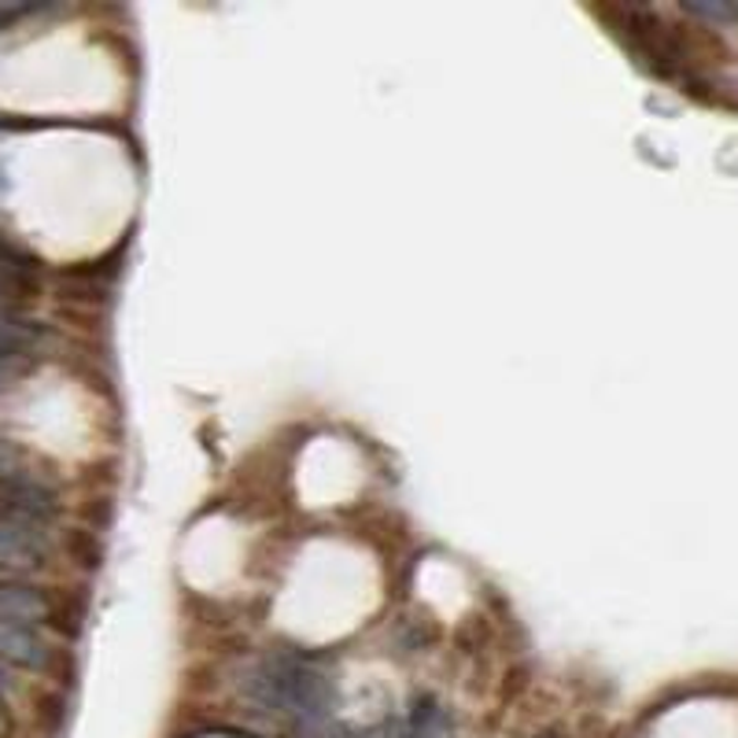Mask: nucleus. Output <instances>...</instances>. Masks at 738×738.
I'll use <instances>...</instances> for the list:
<instances>
[{
	"mask_svg": "<svg viewBox=\"0 0 738 738\" xmlns=\"http://www.w3.org/2000/svg\"><path fill=\"white\" fill-rule=\"evenodd\" d=\"M56 606L41 587L19 584V579H0V620L4 625H26L41 628L45 620H52Z\"/></svg>",
	"mask_w": 738,
	"mask_h": 738,
	"instance_id": "nucleus-4",
	"label": "nucleus"
},
{
	"mask_svg": "<svg viewBox=\"0 0 738 738\" xmlns=\"http://www.w3.org/2000/svg\"><path fill=\"white\" fill-rule=\"evenodd\" d=\"M30 369V358H0V388H8L15 377H23Z\"/></svg>",
	"mask_w": 738,
	"mask_h": 738,
	"instance_id": "nucleus-8",
	"label": "nucleus"
},
{
	"mask_svg": "<svg viewBox=\"0 0 738 738\" xmlns=\"http://www.w3.org/2000/svg\"><path fill=\"white\" fill-rule=\"evenodd\" d=\"M540 738H557V735H540Z\"/></svg>",
	"mask_w": 738,
	"mask_h": 738,
	"instance_id": "nucleus-11",
	"label": "nucleus"
},
{
	"mask_svg": "<svg viewBox=\"0 0 738 738\" xmlns=\"http://www.w3.org/2000/svg\"><path fill=\"white\" fill-rule=\"evenodd\" d=\"M8 687H12V680H8V669H4V661H0V698L8 694Z\"/></svg>",
	"mask_w": 738,
	"mask_h": 738,
	"instance_id": "nucleus-9",
	"label": "nucleus"
},
{
	"mask_svg": "<svg viewBox=\"0 0 738 738\" xmlns=\"http://www.w3.org/2000/svg\"><path fill=\"white\" fill-rule=\"evenodd\" d=\"M45 329L37 322L23 318L19 311L0 314V358H30L37 355Z\"/></svg>",
	"mask_w": 738,
	"mask_h": 738,
	"instance_id": "nucleus-6",
	"label": "nucleus"
},
{
	"mask_svg": "<svg viewBox=\"0 0 738 738\" xmlns=\"http://www.w3.org/2000/svg\"><path fill=\"white\" fill-rule=\"evenodd\" d=\"M34 292V278H30L26 256L19 259H0V314L19 311V303Z\"/></svg>",
	"mask_w": 738,
	"mask_h": 738,
	"instance_id": "nucleus-7",
	"label": "nucleus"
},
{
	"mask_svg": "<svg viewBox=\"0 0 738 738\" xmlns=\"http://www.w3.org/2000/svg\"><path fill=\"white\" fill-rule=\"evenodd\" d=\"M48 546H52L48 524L0 510V568L26 573V568L45 565Z\"/></svg>",
	"mask_w": 738,
	"mask_h": 738,
	"instance_id": "nucleus-3",
	"label": "nucleus"
},
{
	"mask_svg": "<svg viewBox=\"0 0 738 738\" xmlns=\"http://www.w3.org/2000/svg\"><path fill=\"white\" fill-rule=\"evenodd\" d=\"M0 510L52 524V517L59 510V499H56V488L23 462L19 469L0 477Z\"/></svg>",
	"mask_w": 738,
	"mask_h": 738,
	"instance_id": "nucleus-2",
	"label": "nucleus"
},
{
	"mask_svg": "<svg viewBox=\"0 0 738 738\" xmlns=\"http://www.w3.org/2000/svg\"><path fill=\"white\" fill-rule=\"evenodd\" d=\"M245 698L259 713L289 716L300 731H325L336 705V680L318 653L270 650L245 669Z\"/></svg>",
	"mask_w": 738,
	"mask_h": 738,
	"instance_id": "nucleus-1",
	"label": "nucleus"
},
{
	"mask_svg": "<svg viewBox=\"0 0 738 738\" xmlns=\"http://www.w3.org/2000/svg\"><path fill=\"white\" fill-rule=\"evenodd\" d=\"M300 738H336V735H329V727H325V731H300Z\"/></svg>",
	"mask_w": 738,
	"mask_h": 738,
	"instance_id": "nucleus-10",
	"label": "nucleus"
},
{
	"mask_svg": "<svg viewBox=\"0 0 738 738\" xmlns=\"http://www.w3.org/2000/svg\"><path fill=\"white\" fill-rule=\"evenodd\" d=\"M0 661L19 664V669H45L52 661V647L37 628L26 625H4L0 620Z\"/></svg>",
	"mask_w": 738,
	"mask_h": 738,
	"instance_id": "nucleus-5",
	"label": "nucleus"
}]
</instances>
